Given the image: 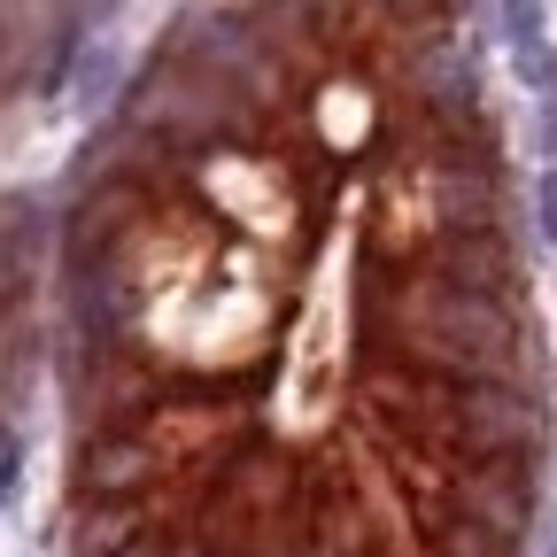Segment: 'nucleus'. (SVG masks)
I'll list each match as a JSON object with an SVG mask.
<instances>
[{
  "instance_id": "f257e3e1",
  "label": "nucleus",
  "mask_w": 557,
  "mask_h": 557,
  "mask_svg": "<svg viewBox=\"0 0 557 557\" xmlns=\"http://www.w3.org/2000/svg\"><path fill=\"white\" fill-rule=\"evenodd\" d=\"M70 557H527L549 341L472 0H178L47 233Z\"/></svg>"
},
{
  "instance_id": "f03ea898",
  "label": "nucleus",
  "mask_w": 557,
  "mask_h": 557,
  "mask_svg": "<svg viewBox=\"0 0 557 557\" xmlns=\"http://www.w3.org/2000/svg\"><path fill=\"white\" fill-rule=\"evenodd\" d=\"M116 0H0V116L54 101L101 54Z\"/></svg>"
},
{
  "instance_id": "7ed1b4c3",
  "label": "nucleus",
  "mask_w": 557,
  "mask_h": 557,
  "mask_svg": "<svg viewBox=\"0 0 557 557\" xmlns=\"http://www.w3.org/2000/svg\"><path fill=\"white\" fill-rule=\"evenodd\" d=\"M47 341V240H39V218L0 194V487L16 480V395H24V372Z\"/></svg>"
}]
</instances>
